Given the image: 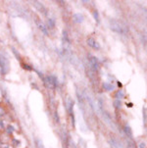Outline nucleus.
Segmentation results:
<instances>
[{
	"mask_svg": "<svg viewBox=\"0 0 147 148\" xmlns=\"http://www.w3.org/2000/svg\"><path fill=\"white\" fill-rule=\"evenodd\" d=\"M124 132H126V134L129 135V136H131V127L126 126L124 127Z\"/></svg>",
	"mask_w": 147,
	"mask_h": 148,
	"instance_id": "obj_13",
	"label": "nucleus"
},
{
	"mask_svg": "<svg viewBox=\"0 0 147 148\" xmlns=\"http://www.w3.org/2000/svg\"><path fill=\"white\" fill-rule=\"evenodd\" d=\"M2 129H5V123L4 121L0 120V130H2Z\"/></svg>",
	"mask_w": 147,
	"mask_h": 148,
	"instance_id": "obj_18",
	"label": "nucleus"
},
{
	"mask_svg": "<svg viewBox=\"0 0 147 148\" xmlns=\"http://www.w3.org/2000/svg\"><path fill=\"white\" fill-rule=\"evenodd\" d=\"M0 69H1V74L6 75L8 74L10 70V64L6 57L0 56Z\"/></svg>",
	"mask_w": 147,
	"mask_h": 148,
	"instance_id": "obj_1",
	"label": "nucleus"
},
{
	"mask_svg": "<svg viewBox=\"0 0 147 148\" xmlns=\"http://www.w3.org/2000/svg\"><path fill=\"white\" fill-rule=\"evenodd\" d=\"M88 44L94 49H97V50L100 49V45H99V43L94 38H92V37H89L88 39Z\"/></svg>",
	"mask_w": 147,
	"mask_h": 148,
	"instance_id": "obj_5",
	"label": "nucleus"
},
{
	"mask_svg": "<svg viewBox=\"0 0 147 148\" xmlns=\"http://www.w3.org/2000/svg\"><path fill=\"white\" fill-rule=\"evenodd\" d=\"M115 107L116 108H121V106H122V103H121V100H119V99H116L115 100Z\"/></svg>",
	"mask_w": 147,
	"mask_h": 148,
	"instance_id": "obj_14",
	"label": "nucleus"
},
{
	"mask_svg": "<svg viewBox=\"0 0 147 148\" xmlns=\"http://www.w3.org/2000/svg\"><path fill=\"white\" fill-rule=\"evenodd\" d=\"M110 27L114 32H118V34H124V32H126V29H124V26H122V25L117 21H111Z\"/></svg>",
	"mask_w": 147,
	"mask_h": 148,
	"instance_id": "obj_3",
	"label": "nucleus"
},
{
	"mask_svg": "<svg viewBox=\"0 0 147 148\" xmlns=\"http://www.w3.org/2000/svg\"><path fill=\"white\" fill-rule=\"evenodd\" d=\"M124 91L123 90H119L118 92L116 93V97H117V99H122V98H124Z\"/></svg>",
	"mask_w": 147,
	"mask_h": 148,
	"instance_id": "obj_12",
	"label": "nucleus"
},
{
	"mask_svg": "<svg viewBox=\"0 0 147 148\" xmlns=\"http://www.w3.org/2000/svg\"><path fill=\"white\" fill-rule=\"evenodd\" d=\"M4 115H5V111H4V109H3V108L0 107V117L4 116Z\"/></svg>",
	"mask_w": 147,
	"mask_h": 148,
	"instance_id": "obj_19",
	"label": "nucleus"
},
{
	"mask_svg": "<svg viewBox=\"0 0 147 148\" xmlns=\"http://www.w3.org/2000/svg\"><path fill=\"white\" fill-rule=\"evenodd\" d=\"M36 148H45L43 143H42V141L39 138L36 139Z\"/></svg>",
	"mask_w": 147,
	"mask_h": 148,
	"instance_id": "obj_11",
	"label": "nucleus"
},
{
	"mask_svg": "<svg viewBox=\"0 0 147 148\" xmlns=\"http://www.w3.org/2000/svg\"><path fill=\"white\" fill-rule=\"evenodd\" d=\"M139 148H146V144H145V142H141V143L139 144Z\"/></svg>",
	"mask_w": 147,
	"mask_h": 148,
	"instance_id": "obj_20",
	"label": "nucleus"
},
{
	"mask_svg": "<svg viewBox=\"0 0 147 148\" xmlns=\"http://www.w3.org/2000/svg\"><path fill=\"white\" fill-rule=\"evenodd\" d=\"M25 68H26V69H28V70H31V67H29V66H27V65H25L24 66Z\"/></svg>",
	"mask_w": 147,
	"mask_h": 148,
	"instance_id": "obj_21",
	"label": "nucleus"
},
{
	"mask_svg": "<svg viewBox=\"0 0 147 148\" xmlns=\"http://www.w3.org/2000/svg\"><path fill=\"white\" fill-rule=\"evenodd\" d=\"M47 25H48L47 27L53 29V27H55V20H54L53 18H49L48 20H47Z\"/></svg>",
	"mask_w": 147,
	"mask_h": 148,
	"instance_id": "obj_10",
	"label": "nucleus"
},
{
	"mask_svg": "<svg viewBox=\"0 0 147 148\" xmlns=\"http://www.w3.org/2000/svg\"><path fill=\"white\" fill-rule=\"evenodd\" d=\"M73 20L76 23H81L83 21V16L81 14H79V13H77V14H75L74 16H73Z\"/></svg>",
	"mask_w": 147,
	"mask_h": 148,
	"instance_id": "obj_8",
	"label": "nucleus"
},
{
	"mask_svg": "<svg viewBox=\"0 0 147 148\" xmlns=\"http://www.w3.org/2000/svg\"><path fill=\"white\" fill-rule=\"evenodd\" d=\"M103 88L107 90V91H112V90L114 89V85H112L111 84H109V82H105V84H103Z\"/></svg>",
	"mask_w": 147,
	"mask_h": 148,
	"instance_id": "obj_9",
	"label": "nucleus"
},
{
	"mask_svg": "<svg viewBox=\"0 0 147 148\" xmlns=\"http://www.w3.org/2000/svg\"><path fill=\"white\" fill-rule=\"evenodd\" d=\"M57 79L54 76H50V77H44V84L47 88H50V89H53L54 87L57 86Z\"/></svg>",
	"mask_w": 147,
	"mask_h": 148,
	"instance_id": "obj_2",
	"label": "nucleus"
},
{
	"mask_svg": "<svg viewBox=\"0 0 147 148\" xmlns=\"http://www.w3.org/2000/svg\"><path fill=\"white\" fill-rule=\"evenodd\" d=\"M0 148H13V147H12L11 145L2 142V143H0Z\"/></svg>",
	"mask_w": 147,
	"mask_h": 148,
	"instance_id": "obj_15",
	"label": "nucleus"
},
{
	"mask_svg": "<svg viewBox=\"0 0 147 148\" xmlns=\"http://www.w3.org/2000/svg\"><path fill=\"white\" fill-rule=\"evenodd\" d=\"M93 15H94V18H95L96 21H97V22H99V15H98V12H97L96 10L93 12Z\"/></svg>",
	"mask_w": 147,
	"mask_h": 148,
	"instance_id": "obj_17",
	"label": "nucleus"
},
{
	"mask_svg": "<svg viewBox=\"0 0 147 148\" xmlns=\"http://www.w3.org/2000/svg\"><path fill=\"white\" fill-rule=\"evenodd\" d=\"M63 46L65 49H68L70 46V39L66 32H63Z\"/></svg>",
	"mask_w": 147,
	"mask_h": 148,
	"instance_id": "obj_6",
	"label": "nucleus"
},
{
	"mask_svg": "<svg viewBox=\"0 0 147 148\" xmlns=\"http://www.w3.org/2000/svg\"><path fill=\"white\" fill-rule=\"evenodd\" d=\"M14 130H15V127H13L12 126H8V127H7V132H8V134H12Z\"/></svg>",
	"mask_w": 147,
	"mask_h": 148,
	"instance_id": "obj_16",
	"label": "nucleus"
},
{
	"mask_svg": "<svg viewBox=\"0 0 147 148\" xmlns=\"http://www.w3.org/2000/svg\"><path fill=\"white\" fill-rule=\"evenodd\" d=\"M89 63H90L91 65V67L93 68V70L94 71H96V70H98L99 69V62H98V60L96 59V57H94V56H89Z\"/></svg>",
	"mask_w": 147,
	"mask_h": 148,
	"instance_id": "obj_4",
	"label": "nucleus"
},
{
	"mask_svg": "<svg viewBox=\"0 0 147 148\" xmlns=\"http://www.w3.org/2000/svg\"><path fill=\"white\" fill-rule=\"evenodd\" d=\"M37 26H38L39 29H40V31L43 32L45 36H48V29H47V26H45L43 23L39 22V21H37Z\"/></svg>",
	"mask_w": 147,
	"mask_h": 148,
	"instance_id": "obj_7",
	"label": "nucleus"
}]
</instances>
